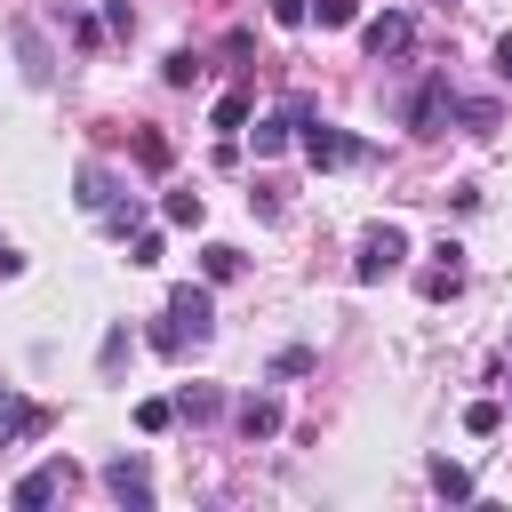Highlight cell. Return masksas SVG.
<instances>
[{
  "label": "cell",
  "mask_w": 512,
  "mask_h": 512,
  "mask_svg": "<svg viewBox=\"0 0 512 512\" xmlns=\"http://www.w3.org/2000/svg\"><path fill=\"white\" fill-rule=\"evenodd\" d=\"M96 360H104V376H120V360H128V328H112V336H104V352H96Z\"/></svg>",
  "instance_id": "obj_27"
},
{
  "label": "cell",
  "mask_w": 512,
  "mask_h": 512,
  "mask_svg": "<svg viewBox=\"0 0 512 512\" xmlns=\"http://www.w3.org/2000/svg\"><path fill=\"white\" fill-rule=\"evenodd\" d=\"M432 256H448V264H432V272H424V280H416V288H424V304H448V296H456V288H464V264H456V256H464V248H456V240H440V248H432Z\"/></svg>",
  "instance_id": "obj_8"
},
{
  "label": "cell",
  "mask_w": 512,
  "mask_h": 512,
  "mask_svg": "<svg viewBox=\"0 0 512 512\" xmlns=\"http://www.w3.org/2000/svg\"><path fill=\"white\" fill-rule=\"evenodd\" d=\"M32 432H48V408H32V400L0 392V440H32Z\"/></svg>",
  "instance_id": "obj_9"
},
{
  "label": "cell",
  "mask_w": 512,
  "mask_h": 512,
  "mask_svg": "<svg viewBox=\"0 0 512 512\" xmlns=\"http://www.w3.org/2000/svg\"><path fill=\"white\" fill-rule=\"evenodd\" d=\"M136 160H144V168H168L176 152H168V136H160V128H144V136H136Z\"/></svg>",
  "instance_id": "obj_24"
},
{
  "label": "cell",
  "mask_w": 512,
  "mask_h": 512,
  "mask_svg": "<svg viewBox=\"0 0 512 512\" xmlns=\"http://www.w3.org/2000/svg\"><path fill=\"white\" fill-rule=\"evenodd\" d=\"M176 416H184V424H216V416H224V392H216V384H184V392H176Z\"/></svg>",
  "instance_id": "obj_11"
},
{
  "label": "cell",
  "mask_w": 512,
  "mask_h": 512,
  "mask_svg": "<svg viewBox=\"0 0 512 512\" xmlns=\"http://www.w3.org/2000/svg\"><path fill=\"white\" fill-rule=\"evenodd\" d=\"M440 8H456V0H440Z\"/></svg>",
  "instance_id": "obj_31"
},
{
  "label": "cell",
  "mask_w": 512,
  "mask_h": 512,
  "mask_svg": "<svg viewBox=\"0 0 512 512\" xmlns=\"http://www.w3.org/2000/svg\"><path fill=\"white\" fill-rule=\"evenodd\" d=\"M72 480H80V472H72L64 456H56V464H32V472H24L16 488H8V504H16V512H40V504H56V496H64Z\"/></svg>",
  "instance_id": "obj_2"
},
{
  "label": "cell",
  "mask_w": 512,
  "mask_h": 512,
  "mask_svg": "<svg viewBox=\"0 0 512 512\" xmlns=\"http://www.w3.org/2000/svg\"><path fill=\"white\" fill-rule=\"evenodd\" d=\"M448 112H456V120H464V128H472V136H488V128H496V120H504V112H496V104H488V96H456V104H448Z\"/></svg>",
  "instance_id": "obj_13"
},
{
  "label": "cell",
  "mask_w": 512,
  "mask_h": 512,
  "mask_svg": "<svg viewBox=\"0 0 512 512\" xmlns=\"http://www.w3.org/2000/svg\"><path fill=\"white\" fill-rule=\"evenodd\" d=\"M272 24H280V32H296V24H312V0H272Z\"/></svg>",
  "instance_id": "obj_26"
},
{
  "label": "cell",
  "mask_w": 512,
  "mask_h": 512,
  "mask_svg": "<svg viewBox=\"0 0 512 512\" xmlns=\"http://www.w3.org/2000/svg\"><path fill=\"white\" fill-rule=\"evenodd\" d=\"M304 368H312V352H304V344H288V352L272 360V376H304Z\"/></svg>",
  "instance_id": "obj_28"
},
{
  "label": "cell",
  "mask_w": 512,
  "mask_h": 512,
  "mask_svg": "<svg viewBox=\"0 0 512 512\" xmlns=\"http://www.w3.org/2000/svg\"><path fill=\"white\" fill-rule=\"evenodd\" d=\"M448 104H456V96H448V80H440V72H432V80H424V88H416V96H408V128H432V120H440V112H448Z\"/></svg>",
  "instance_id": "obj_10"
},
{
  "label": "cell",
  "mask_w": 512,
  "mask_h": 512,
  "mask_svg": "<svg viewBox=\"0 0 512 512\" xmlns=\"http://www.w3.org/2000/svg\"><path fill=\"white\" fill-rule=\"evenodd\" d=\"M496 72H504V80H512V32H504V40H496Z\"/></svg>",
  "instance_id": "obj_30"
},
{
  "label": "cell",
  "mask_w": 512,
  "mask_h": 512,
  "mask_svg": "<svg viewBox=\"0 0 512 512\" xmlns=\"http://www.w3.org/2000/svg\"><path fill=\"white\" fill-rule=\"evenodd\" d=\"M240 120H248V88H232V96H216V112H208V128H224V136H232Z\"/></svg>",
  "instance_id": "obj_19"
},
{
  "label": "cell",
  "mask_w": 512,
  "mask_h": 512,
  "mask_svg": "<svg viewBox=\"0 0 512 512\" xmlns=\"http://www.w3.org/2000/svg\"><path fill=\"white\" fill-rule=\"evenodd\" d=\"M168 312L184 320V336H208V328H216V296H208L200 280H184V288H168Z\"/></svg>",
  "instance_id": "obj_6"
},
{
  "label": "cell",
  "mask_w": 512,
  "mask_h": 512,
  "mask_svg": "<svg viewBox=\"0 0 512 512\" xmlns=\"http://www.w3.org/2000/svg\"><path fill=\"white\" fill-rule=\"evenodd\" d=\"M400 256H408V232L400 224H368L360 256H352V280H384V272H400Z\"/></svg>",
  "instance_id": "obj_1"
},
{
  "label": "cell",
  "mask_w": 512,
  "mask_h": 512,
  "mask_svg": "<svg viewBox=\"0 0 512 512\" xmlns=\"http://www.w3.org/2000/svg\"><path fill=\"white\" fill-rule=\"evenodd\" d=\"M296 144H304V160H312V168H344V160H360V144H352L344 128H328V120H320V128H304Z\"/></svg>",
  "instance_id": "obj_5"
},
{
  "label": "cell",
  "mask_w": 512,
  "mask_h": 512,
  "mask_svg": "<svg viewBox=\"0 0 512 512\" xmlns=\"http://www.w3.org/2000/svg\"><path fill=\"white\" fill-rule=\"evenodd\" d=\"M200 272H208V280H240V248L208 240V248H200Z\"/></svg>",
  "instance_id": "obj_18"
},
{
  "label": "cell",
  "mask_w": 512,
  "mask_h": 512,
  "mask_svg": "<svg viewBox=\"0 0 512 512\" xmlns=\"http://www.w3.org/2000/svg\"><path fill=\"white\" fill-rule=\"evenodd\" d=\"M160 208H168V224H200V216H208V208H200V192H168Z\"/></svg>",
  "instance_id": "obj_25"
},
{
  "label": "cell",
  "mask_w": 512,
  "mask_h": 512,
  "mask_svg": "<svg viewBox=\"0 0 512 512\" xmlns=\"http://www.w3.org/2000/svg\"><path fill=\"white\" fill-rule=\"evenodd\" d=\"M144 344H152V352H184V320H176V312H168V320H152V328H144Z\"/></svg>",
  "instance_id": "obj_21"
},
{
  "label": "cell",
  "mask_w": 512,
  "mask_h": 512,
  "mask_svg": "<svg viewBox=\"0 0 512 512\" xmlns=\"http://www.w3.org/2000/svg\"><path fill=\"white\" fill-rule=\"evenodd\" d=\"M16 272H24V256H16L8 240H0V280H16Z\"/></svg>",
  "instance_id": "obj_29"
},
{
  "label": "cell",
  "mask_w": 512,
  "mask_h": 512,
  "mask_svg": "<svg viewBox=\"0 0 512 512\" xmlns=\"http://www.w3.org/2000/svg\"><path fill=\"white\" fill-rule=\"evenodd\" d=\"M80 208H88V216H104V208H112V176H104L96 160L80 168Z\"/></svg>",
  "instance_id": "obj_14"
},
{
  "label": "cell",
  "mask_w": 512,
  "mask_h": 512,
  "mask_svg": "<svg viewBox=\"0 0 512 512\" xmlns=\"http://www.w3.org/2000/svg\"><path fill=\"white\" fill-rule=\"evenodd\" d=\"M312 24L344 32V24H360V0H312Z\"/></svg>",
  "instance_id": "obj_20"
},
{
  "label": "cell",
  "mask_w": 512,
  "mask_h": 512,
  "mask_svg": "<svg viewBox=\"0 0 512 512\" xmlns=\"http://www.w3.org/2000/svg\"><path fill=\"white\" fill-rule=\"evenodd\" d=\"M200 72H208V64H200L192 48H168V64H160V80H168V88H192Z\"/></svg>",
  "instance_id": "obj_17"
},
{
  "label": "cell",
  "mask_w": 512,
  "mask_h": 512,
  "mask_svg": "<svg viewBox=\"0 0 512 512\" xmlns=\"http://www.w3.org/2000/svg\"><path fill=\"white\" fill-rule=\"evenodd\" d=\"M240 432H248V440H272V432H280V400H272V392H248V400H240Z\"/></svg>",
  "instance_id": "obj_12"
},
{
  "label": "cell",
  "mask_w": 512,
  "mask_h": 512,
  "mask_svg": "<svg viewBox=\"0 0 512 512\" xmlns=\"http://www.w3.org/2000/svg\"><path fill=\"white\" fill-rule=\"evenodd\" d=\"M104 488H112V504H128V512H152V480H144V456H112V464H104Z\"/></svg>",
  "instance_id": "obj_4"
},
{
  "label": "cell",
  "mask_w": 512,
  "mask_h": 512,
  "mask_svg": "<svg viewBox=\"0 0 512 512\" xmlns=\"http://www.w3.org/2000/svg\"><path fill=\"white\" fill-rule=\"evenodd\" d=\"M432 488H440L448 504H464V496H472V472H464V464H448V456H432Z\"/></svg>",
  "instance_id": "obj_15"
},
{
  "label": "cell",
  "mask_w": 512,
  "mask_h": 512,
  "mask_svg": "<svg viewBox=\"0 0 512 512\" xmlns=\"http://www.w3.org/2000/svg\"><path fill=\"white\" fill-rule=\"evenodd\" d=\"M496 424H504V408H496V400H472V408H464V432H472V440H488Z\"/></svg>",
  "instance_id": "obj_23"
},
{
  "label": "cell",
  "mask_w": 512,
  "mask_h": 512,
  "mask_svg": "<svg viewBox=\"0 0 512 512\" xmlns=\"http://www.w3.org/2000/svg\"><path fill=\"white\" fill-rule=\"evenodd\" d=\"M408 32H416V24H408L400 8H384V16H368V24H360V40H368V56H400V48H408Z\"/></svg>",
  "instance_id": "obj_7"
},
{
  "label": "cell",
  "mask_w": 512,
  "mask_h": 512,
  "mask_svg": "<svg viewBox=\"0 0 512 512\" xmlns=\"http://www.w3.org/2000/svg\"><path fill=\"white\" fill-rule=\"evenodd\" d=\"M176 424V400H136V432H168Z\"/></svg>",
  "instance_id": "obj_22"
},
{
  "label": "cell",
  "mask_w": 512,
  "mask_h": 512,
  "mask_svg": "<svg viewBox=\"0 0 512 512\" xmlns=\"http://www.w3.org/2000/svg\"><path fill=\"white\" fill-rule=\"evenodd\" d=\"M304 120H312V104H304V96H288L280 112H264V120H256V160H272V152H288Z\"/></svg>",
  "instance_id": "obj_3"
},
{
  "label": "cell",
  "mask_w": 512,
  "mask_h": 512,
  "mask_svg": "<svg viewBox=\"0 0 512 512\" xmlns=\"http://www.w3.org/2000/svg\"><path fill=\"white\" fill-rule=\"evenodd\" d=\"M16 48H24V80L40 88V80H48V48H40V32H32V24H16Z\"/></svg>",
  "instance_id": "obj_16"
}]
</instances>
